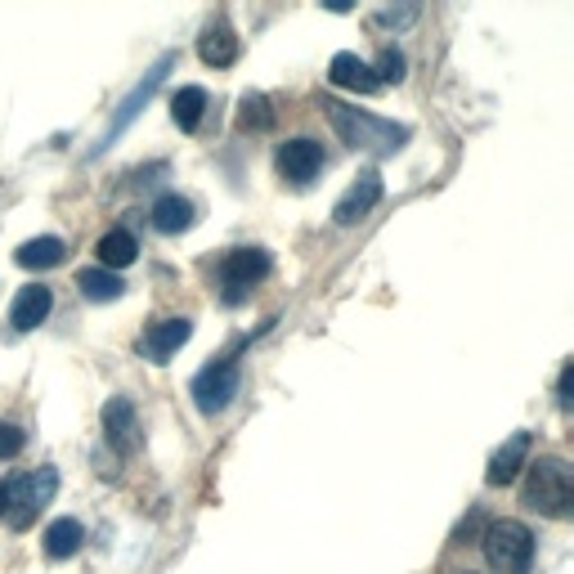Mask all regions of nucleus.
Wrapping results in <instances>:
<instances>
[{
	"label": "nucleus",
	"mask_w": 574,
	"mask_h": 574,
	"mask_svg": "<svg viewBox=\"0 0 574 574\" xmlns=\"http://www.w3.org/2000/svg\"><path fill=\"white\" fill-rule=\"evenodd\" d=\"M485 561L498 574H530L535 565V535L520 520H494L485 530Z\"/></svg>",
	"instance_id": "4"
},
{
	"label": "nucleus",
	"mask_w": 574,
	"mask_h": 574,
	"mask_svg": "<svg viewBox=\"0 0 574 574\" xmlns=\"http://www.w3.org/2000/svg\"><path fill=\"white\" fill-rule=\"evenodd\" d=\"M27 445V436L14 426V422H0V458H19Z\"/></svg>",
	"instance_id": "24"
},
{
	"label": "nucleus",
	"mask_w": 574,
	"mask_h": 574,
	"mask_svg": "<svg viewBox=\"0 0 574 574\" xmlns=\"http://www.w3.org/2000/svg\"><path fill=\"white\" fill-rule=\"evenodd\" d=\"M198 55L207 68H229L238 59V36L229 23H211L203 36H198Z\"/></svg>",
	"instance_id": "15"
},
{
	"label": "nucleus",
	"mask_w": 574,
	"mask_h": 574,
	"mask_svg": "<svg viewBox=\"0 0 574 574\" xmlns=\"http://www.w3.org/2000/svg\"><path fill=\"white\" fill-rule=\"evenodd\" d=\"M323 113H328L332 126H337V135L351 144V149H359V153L391 158V153H400L404 144H409V126L387 122V117H372V113L351 108V104H342V100H323Z\"/></svg>",
	"instance_id": "1"
},
{
	"label": "nucleus",
	"mask_w": 574,
	"mask_h": 574,
	"mask_svg": "<svg viewBox=\"0 0 574 574\" xmlns=\"http://www.w3.org/2000/svg\"><path fill=\"white\" fill-rule=\"evenodd\" d=\"M81 539H85V530H81V520H72V516H59L50 530H45V556L50 561H68L77 548H81Z\"/></svg>",
	"instance_id": "19"
},
{
	"label": "nucleus",
	"mask_w": 574,
	"mask_h": 574,
	"mask_svg": "<svg viewBox=\"0 0 574 574\" xmlns=\"http://www.w3.org/2000/svg\"><path fill=\"white\" fill-rule=\"evenodd\" d=\"M94 252H100V265L104 269H126L135 256H139V243H135V233L130 229H108L104 238H100V248H94Z\"/></svg>",
	"instance_id": "17"
},
{
	"label": "nucleus",
	"mask_w": 574,
	"mask_h": 574,
	"mask_svg": "<svg viewBox=\"0 0 574 574\" xmlns=\"http://www.w3.org/2000/svg\"><path fill=\"white\" fill-rule=\"evenodd\" d=\"M372 72H377V81H381V85L404 81V55H400V50H387V55H381V64H377Z\"/></svg>",
	"instance_id": "23"
},
{
	"label": "nucleus",
	"mask_w": 574,
	"mask_h": 574,
	"mask_svg": "<svg viewBox=\"0 0 574 574\" xmlns=\"http://www.w3.org/2000/svg\"><path fill=\"white\" fill-rule=\"evenodd\" d=\"M203 108H207V90L203 85H184L171 94V122L180 130H194L203 122Z\"/></svg>",
	"instance_id": "20"
},
{
	"label": "nucleus",
	"mask_w": 574,
	"mask_h": 574,
	"mask_svg": "<svg viewBox=\"0 0 574 574\" xmlns=\"http://www.w3.org/2000/svg\"><path fill=\"white\" fill-rule=\"evenodd\" d=\"M171 68H175V55H162V59L149 68V77H144V81H139V85L126 94V100H122V108H117V117L108 122V135H104V144H113V139H117V135H122V130H126V126H130V122L144 113V104H149L153 94H158V85L167 81V72H171Z\"/></svg>",
	"instance_id": "7"
},
{
	"label": "nucleus",
	"mask_w": 574,
	"mask_h": 574,
	"mask_svg": "<svg viewBox=\"0 0 574 574\" xmlns=\"http://www.w3.org/2000/svg\"><path fill=\"white\" fill-rule=\"evenodd\" d=\"M77 287L85 292V301H122V292H126V283L113 274V269H81L77 274Z\"/></svg>",
	"instance_id": "21"
},
{
	"label": "nucleus",
	"mask_w": 574,
	"mask_h": 574,
	"mask_svg": "<svg viewBox=\"0 0 574 574\" xmlns=\"http://www.w3.org/2000/svg\"><path fill=\"white\" fill-rule=\"evenodd\" d=\"M153 229H158V233H184V229H194V203L180 198V194L158 198V207H153Z\"/></svg>",
	"instance_id": "18"
},
{
	"label": "nucleus",
	"mask_w": 574,
	"mask_h": 574,
	"mask_svg": "<svg viewBox=\"0 0 574 574\" xmlns=\"http://www.w3.org/2000/svg\"><path fill=\"white\" fill-rule=\"evenodd\" d=\"M525 462H530V431H516V436H507V445H498V454L490 458L485 481H490L494 490H498V485H512Z\"/></svg>",
	"instance_id": "12"
},
{
	"label": "nucleus",
	"mask_w": 574,
	"mask_h": 574,
	"mask_svg": "<svg viewBox=\"0 0 574 574\" xmlns=\"http://www.w3.org/2000/svg\"><path fill=\"white\" fill-rule=\"evenodd\" d=\"M269 269H274V261H269L265 248H238V252H229L220 261V278L229 287V301H238V297H243V287L261 283Z\"/></svg>",
	"instance_id": "6"
},
{
	"label": "nucleus",
	"mask_w": 574,
	"mask_h": 574,
	"mask_svg": "<svg viewBox=\"0 0 574 574\" xmlns=\"http://www.w3.org/2000/svg\"><path fill=\"white\" fill-rule=\"evenodd\" d=\"M377 203H381V175L377 171H359V180L337 198V207H332V220H337V225H359Z\"/></svg>",
	"instance_id": "8"
},
{
	"label": "nucleus",
	"mask_w": 574,
	"mask_h": 574,
	"mask_svg": "<svg viewBox=\"0 0 574 574\" xmlns=\"http://www.w3.org/2000/svg\"><path fill=\"white\" fill-rule=\"evenodd\" d=\"M520 503L543 516H565L574 507V475L561 458H539L530 462V481L520 490Z\"/></svg>",
	"instance_id": "2"
},
{
	"label": "nucleus",
	"mask_w": 574,
	"mask_h": 574,
	"mask_svg": "<svg viewBox=\"0 0 574 574\" xmlns=\"http://www.w3.org/2000/svg\"><path fill=\"white\" fill-rule=\"evenodd\" d=\"M64 238H55V233H45V238H32V243H23L19 252H14V261L23 265V269H55V265H64Z\"/></svg>",
	"instance_id": "16"
},
{
	"label": "nucleus",
	"mask_w": 574,
	"mask_h": 574,
	"mask_svg": "<svg viewBox=\"0 0 574 574\" xmlns=\"http://www.w3.org/2000/svg\"><path fill=\"white\" fill-rule=\"evenodd\" d=\"M0 516H5V485H0Z\"/></svg>",
	"instance_id": "26"
},
{
	"label": "nucleus",
	"mask_w": 574,
	"mask_h": 574,
	"mask_svg": "<svg viewBox=\"0 0 574 574\" xmlns=\"http://www.w3.org/2000/svg\"><path fill=\"white\" fill-rule=\"evenodd\" d=\"M323 167V149L314 139H287L278 149V175L292 180V184H310Z\"/></svg>",
	"instance_id": "9"
},
{
	"label": "nucleus",
	"mask_w": 574,
	"mask_h": 574,
	"mask_svg": "<svg viewBox=\"0 0 574 574\" xmlns=\"http://www.w3.org/2000/svg\"><path fill=\"white\" fill-rule=\"evenodd\" d=\"M55 490H59V471L55 467L23 471L14 485H5V516H10L14 530H27V525L55 503Z\"/></svg>",
	"instance_id": "3"
},
{
	"label": "nucleus",
	"mask_w": 574,
	"mask_h": 574,
	"mask_svg": "<svg viewBox=\"0 0 574 574\" xmlns=\"http://www.w3.org/2000/svg\"><path fill=\"white\" fill-rule=\"evenodd\" d=\"M188 337H194V323H188V319H162V323H153L139 337V355H149L153 364H167Z\"/></svg>",
	"instance_id": "11"
},
{
	"label": "nucleus",
	"mask_w": 574,
	"mask_h": 574,
	"mask_svg": "<svg viewBox=\"0 0 574 574\" xmlns=\"http://www.w3.org/2000/svg\"><path fill=\"white\" fill-rule=\"evenodd\" d=\"M50 306H55V292H50V287L27 283L23 292L14 297V306H10V323H14L19 332H32L36 323H45V314H50Z\"/></svg>",
	"instance_id": "14"
},
{
	"label": "nucleus",
	"mask_w": 574,
	"mask_h": 574,
	"mask_svg": "<svg viewBox=\"0 0 574 574\" xmlns=\"http://www.w3.org/2000/svg\"><path fill=\"white\" fill-rule=\"evenodd\" d=\"M238 395V364L233 359H216L194 377V400L207 417H216L220 409H229V400Z\"/></svg>",
	"instance_id": "5"
},
{
	"label": "nucleus",
	"mask_w": 574,
	"mask_h": 574,
	"mask_svg": "<svg viewBox=\"0 0 574 574\" xmlns=\"http://www.w3.org/2000/svg\"><path fill=\"white\" fill-rule=\"evenodd\" d=\"M328 81H332V85H342V90H355V94H372V90H381L372 64H364V59L351 55V50L332 55V64H328Z\"/></svg>",
	"instance_id": "13"
},
{
	"label": "nucleus",
	"mask_w": 574,
	"mask_h": 574,
	"mask_svg": "<svg viewBox=\"0 0 574 574\" xmlns=\"http://www.w3.org/2000/svg\"><path fill=\"white\" fill-rule=\"evenodd\" d=\"M570 391H574V364L561 368V409H570Z\"/></svg>",
	"instance_id": "25"
},
{
	"label": "nucleus",
	"mask_w": 574,
	"mask_h": 574,
	"mask_svg": "<svg viewBox=\"0 0 574 574\" xmlns=\"http://www.w3.org/2000/svg\"><path fill=\"white\" fill-rule=\"evenodd\" d=\"M104 440L117 454H135L139 449V417H135V404L126 395L104 404Z\"/></svg>",
	"instance_id": "10"
},
{
	"label": "nucleus",
	"mask_w": 574,
	"mask_h": 574,
	"mask_svg": "<svg viewBox=\"0 0 574 574\" xmlns=\"http://www.w3.org/2000/svg\"><path fill=\"white\" fill-rule=\"evenodd\" d=\"M238 122H243V130H265V126H274V113H269V100H265V94H248V100H243V113H238Z\"/></svg>",
	"instance_id": "22"
}]
</instances>
